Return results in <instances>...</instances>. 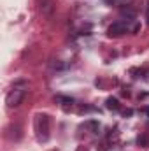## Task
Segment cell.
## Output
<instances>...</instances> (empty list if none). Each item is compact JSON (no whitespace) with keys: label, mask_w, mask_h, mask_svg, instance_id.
Wrapping results in <instances>:
<instances>
[{"label":"cell","mask_w":149,"mask_h":151,"mask_svg":"<svg viewBox=\"0 0 149 151\" xmlns=\"http://www.w3.org/2000/svg\"><path fill=\"white\" fill-rule=\"evenodd\" d=\"M25 95H27V88H25V86H14V88L7 93V97H5V104H7V107H9V109L18 107V106L23 102Z\"/></svg>","instance_id":"cell-1"},{"label":"cell","mask_w":149,"mask_h":151,"mask_svg":"<svg viewBox=\"0 0 149 151\" xmlns=\"http://www.w3.org/2000/svg\"><path fill=\"white\" fill-rule=\"evenodd\" d=\"M35 132H37L39 141L46 142L49 139V118L46 114H37V118H35Z\"/></svg>","instance_id":"cell-2"},{"label":"cell","mask_w":149,"mask_h":151,"mask_svg":"<svg viewBox=\"0 0 149 151\" xmlns=\"http://www.w3.org/2000/svg\"><path fill=\"white\" fill-rule=\"evenodd\" d=\"M128 32H130V27H128L126 21H116V23H112L111 27H109L107 35L109 37H119V35L128 34Z\"/></svg>","instance_id":"cell-3"},{"label":"cell","mask_w":149,"mask_h":151,"mask_svg":"<svg viewBox=\"0 0 149 151\" xmlns=\"http://www.w3.org/2000/svg\"><path fill=\"white\" fill-rule=\"evenodd\" d=\"M107 107H109V109H117V107H119L117 99H109V100H107Z\"/></svg>","instance_id":"cell-4"},{"label":"cell","mask_w":149,"mask_h":151,"mask_svg":"<svg viewBox=\"0 0 149 151\" xmlns=\"http://www.w3.org/2000/svg\"><path fill=\"white\" fill-rule=\"evenodd\" d=\"M146 19H148V25H149V7H148V11H146Z\"/></svg>","instance_id":"cell-5"}]
</instances>
